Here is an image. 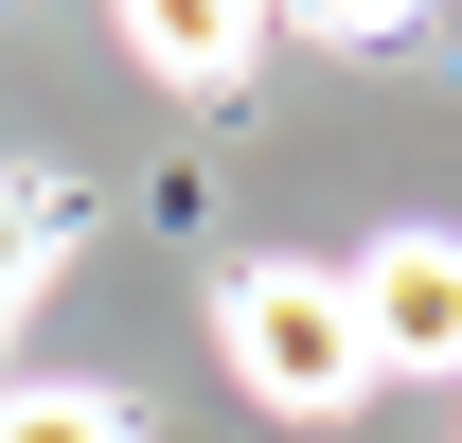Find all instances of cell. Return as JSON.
I'll return each instance as SVG.
<instances>
[{
    "instance_id": "5",
    "label": "cell",
    "mask_w": 462,
    "mask_h": 443,
    "mask_svg": "<svg viewBox=\"0 0 462 443\" xmlns=\"http://www.w3.org/2000/svg\"><path fill=\"white\" fill-rule=\"evenodd\" d=\"M54 231H71V195H36V177H0V320L54 284Z\"/></svg>"
},
{
    "instance_id": "2",
    "label": "cell",
    "mask_w": 462,
    "mask_h": 443,
    "mask_svg": "<svg viewBox=\"0 0 462 443\" xmlns=\"http://www.w3.org/2000/svg\"><path fill=\"white\" fill-rule=\"evenodd\" d=\"M338 302L374 373H462V231H374L338 267Z\"/></svg>"
},
{
    "instance_id": "1",
    "label": "cell",
    "mask_w": 462,
    "mask_h": 443,
    "mask_svg": "<svg viewBox=\"0 0 462 443\" xmlns=\"http://www.w3.org/2000/svg\"><path fill=\"white\" fill-rule=\"evenodd\" d=\"M214 355H231V390H249V408H285V426H338L356 390H374L338 267H302V249H267V267L214 284Z\"/></svg>"
},
{
    "instance_id": "6",
    "label": "cell",
    "mask_w": 462,
    "mask_h": 443,
    "mask_svg": "<svg viewBox=\"0 0 462 443\" xmlns=\"http://www.w3.org/2000/svg\"><path fill=\"white\" fill-rule=\"evenodd\" d=\"M267 18H302L320 54H409L427 36V0H267Z\"/></svg>"
},
{
    "instance_id": "4",
    "label": "cell",
    "mask_w": 462,
    "mask_h": 443,
    "mask_svg": "<svg viewBox=\"0 0 462 443\" xmlns=\"http://www.w3.org/2000/svg\"><path fill=\"white\" fill-rule=\"evenodd\" d=\"M0 443H143V408L125 390H71V373H18L0 390Z\"/></svg>"
},
{
    "instance_id": "3",
    "label": "cell",
    "mask_w": 462,
    "mask_h": 443,
    "mask_svg": "<svg viewBox=\"0 0 462 443\" xmlns=\"http://www.w3.org/2000/svg\"><path fill=\"white\" fill-rule=\"evenodd\" d=\"M125 54L161 89H196V107H231L249 54H267V0H125Z\"/></svg>"
}]
</instances>
